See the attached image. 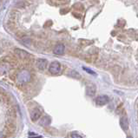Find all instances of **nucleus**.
<instances>
[{
  "instance_id": "obj_1",
  "label": "nucleus",
  "mask_w": 138,
  "mask_h": 138,
  "mask_svg": "<svg viewBox=\"0 0 138 138\" xmlns=\"http://www.w3.org/2000/svg\"><path fill=\"white\" fill-rule=\"evenodd\" d=\"M16 131V125L12 123L11 120H8L7 119L5 126H4V134L6 136H10V135H13Z\"/></svg>"
},
{
  "instance_id": "obj_2",
  "label": "nucleus",
  "mask_w": 138,
  "mask_h": 138,
  "mask_svg": "<svg viewBox=\"0 0 138 138\" xmlns=\"http://www.w3.org/2000/svg\"><path fill=\"white\" fill-rule=\"evenodd\" d=\"M49 71L50 73H51L52 75H58L60 73L61 71V64L58 61H54L51 63L49 67Z\"/></svg>"
},
{
  "instance_id": "obj_3",
  "label": "nucleus",
  "mask_w": 138,
  "mask_h": 138,
  "mask_svg": "<svg viewBox=\"0 0 138 138\" xmlns=\"http://www.w3.org/2000/svg\"><path fill=\"white\" fill-rule=\"evenodd\" d=\"M15 53L17 56H18V58H20L21 60H28L30 56V55L28 53L27 51H23V50H21V49H16Z\"/></svg>"
},
{
  "instance_id": "obj_4",
  "label": "nucleus",
  "mask_w": 138,
  "mask_h": 138,
  "mask_svg": "<svg viewBox=\"0 0 138 138\" xmlns=\"http://www.w3.org/2000/svg\"><path fill=\"white\" fill-rule=\"evenodd\" d=\"M36 65H37V68L40 70H44L46 69L47 65H48V61L44 58H39L37 60V63H36Z\"/></svg>"
},
{
  "instance_id": "obj_5",
  "label": "nucleus",
  "mask_w": 138,
  "mask_h": 138,
  "mask_svg": "<svg viewBox=\"0 0 138 138\" xmlns=\"http://www.w3.org/2000/svg\"><path fill=\"white\" fill-rule=\"evenodd\" d=\"M42 115V112L39 110L38 109H34L31 110V112H30V119H31L32 122H36L37 120H38L40 118V116Z\"/></svg>"
},
{
  "instance_id": "obj_6",
  "label": "nucleus",
  "mask_w": 138,
  "mask_h": 138,
  "mask_svg": "<svg viewBox=\"0 0 138 138\" xmlns=\"http://www.w3.org/2000/svg\"><path fill=\"white\" fill-rule=\"evenodd\" d=\"M109 102V96H105V95H103V96H99L96 97V103L97 105H105L106 103H108Z\"/></svg>"
},
{
  "instance_id": "obj_7",
  "label": "nucleus",
  "mask_w": 138,
  "mask_h": 138,
  "mask_svg": "<svg viewBox=\"0 0 138 138\" xmlns=\"http://www.w3.org/2000/svg\"><path fill=\"white\" fill-rule=\"evenodd\" d=\"M65 51V47L63 44H58L53 49V53L56 55H63Z\"/></svg>"
},
{
  "instance_id": "obj_8",
  "label": "nucleus",
  "mask_w": 138,
  "mask_h": 138,
  "mask_svg": "<svg viewBox=\"0 0 138 138\" xmlns=\"http://www.w3.org/2000/svg\"><path fill=\"white\" fill-rule=\"evenodd\" d=\"M96 93V86L94 84H90L87 86V95L90 96H93Z\"/></svg>"
},
{
  "instance_id": "obj_9",
  "label": "nucleus",
  "mask_w": 138,
  "mask_h": 138,
  "mask_svg": "<svg viewBox=\"0 0 138 138\" xmlns=\"http://www.w3.org/2000/svg\"><path fill=\"white\" fill-rule=\"evenodd\" d=\"M50 123H51V118L49 116H44L39 121V124L41 126H48Z\"/></svg>"
},
{
  "instance_id": "obj_10",
  "label": "nucleus",
  "mask_w": 138,
  "mask_h": 138,
  "mask_svg": "<svg viewBox=\"0 0 138 138\" xmlns=\"http://www.w3.org/2000/svg\"><path fill=\"white\" fill-rule=\"evenodd\" d=\"M16 116H17V112H16L15 109L13 108L9 109V110L7 111V116H8L9 118H7V119H8V120H11V119L15 118Z\"/></svg>"
},
{
  "instance_id": "obj_11",
  "label": "nucleus",
  "mask_w": 138,
  "mask_h": 138,
  "mask_svg": "<svg viewBox=\"0 0 138 138\" xmlns=\"http://www.w3.org/2000/svg\"><path fill=\"white\" fill-rule=\"evenodd\" d=\"M121 126H122L123 129L127 130L128 128V119L126 117H123L121 119Z\"/></svg>"
},
{
  "instance_id": "obj_12",
  "label": "nucleus",
  "mask_w": 138,
  "mask_h": 138,
  "mask_svg": "<svg viewBox=\"0 0 138 138\" xmlns=\"http://www.w3.org/2000/svg\"><path fill=\"white\" fill-rule=\"evenodd\" d=\"M70 0H52V2L56 4V5H61V4H65L69 3Z\"/></svg>"
},
{
  "instance_id": "obj_13",
  "label": "nucleus",
  "mask_w": 138,
  "mask_h": 138,
  "mask_svg": "<svg viewBox=\"0 0 138 138\" xmlns=\"http://www.w3.org/2000/svg\"><path fill=\"white\" fill-rule=\"evenodd\" d=\"M73 8L75 9L76 11H84V6H83L82 4H76L74 6H73Z\"/></svg>"
},
{
  "instance_id": "obj_14",
  "label": "nucleus",
  "mask_w": 138,
  "mask_h": 138,
  "mask_svg": "<svg viewBox=\"0 0 138 138\" xmlns=\"http://www.w3.org/2000/svg\"><path fill=\"white\" fill-rule=\"evenodd\" d=\"M70 76H72L73 77H76V78H80L79 73H77V71H75V70L71 71V72H70Z\"/></svg>"
},
{
  "instance_id": "obj_15",
  "label": "nucleus",
  "mask_w": 138,
  "mask_h": 138,
  "mask_svg": "<svg viewBox=\"0 0 138 138\" xmlns=\"http://www.w3.org/2000/svg\"><path fill=\"white\" fill-rule=\"evenodd\" d=\"M84 70H85V71H87V72H89V73H90L91 75H95L96 73L94 72V71H92L91 70H90V69H87V68H84Z\"/></svg>"
},
{
  "instance_id": "obj_16",
  "label": "nucleus",
  "mask_w": 138,
  "mask_h": 138,
  "mask_svg": "<svg viewBox=\"0 0 138 138\" xmlns=\"http://www.w3.org/2000/svg\"><path fill=\"white\" fill-rule=\"evenodd\" d=\"M71 138H82V136L78 134H72L71 135Z\"/></svg>"
},
{
  "instance_id": "obj_17",
  "label": "nucleus",
  "mask_w": 138,
  "mask_h": 138,
  "mask_svg": "<svg viewBox=\"0 0 138 138\" xmlns=\"http://www.w3.org/2000/svg\"><path fill=\"white\" fill-rule=\"evenodd\" d=\"M68 9H65V10H64V9H63V10H61V14H65V13H67L68 12Z\"/></svg>"
},
{
  "instance_id": "obj_18",
  "label": "nucleus",
  "mask_w": 138,
  "mask_h": 138,
  "mask_svg": "<svg viewBox=\"0 0 138 138\" xmlns=\"http://www.w3.org/2000/svg\"><path fill=\"white\" fill-rule=\"evenodd\" d=\"M128 138H132V137H131V136H129V137H128Z\"/></svg>"
},
{
  "instance_id": "obj_19",
  "label": "nucleus",
  "mask_w": 138,
  "mask_h": 138,
  "mask_svg": "<svg viewBox=\"0 0 138 138\" xmlns=\"http://www.w3.org/2000/svg\"><path fill=\"white\" fill-rule=\"evenodd\" d=\"M137 83H138V77H137Z\"/></svg>"
},
{
  "instance_id": "obj_20",
  "label": "nucleus",
  "mask_w": 138,
  "mask_h": 138,
  "mask_svg": "<svg viewBox=\"0 0 138 138\" xmlns=\"http://www.w3.org/2000/svg\"><path fill=\"white\" fill-rule=\"evenodd\" d=\"M137 114H138V112H137Z\"/></svg>"
}]
</instances>
